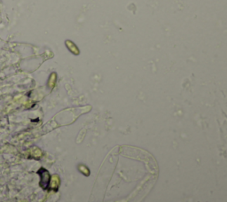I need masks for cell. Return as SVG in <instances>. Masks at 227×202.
I'll return each instance as SVG.
<instances>
[{
  "label": "cell",
  "mask_w": 227,
  "mask_h": 202,
  "mask_svg": "<svg viewBox=\"0 0 227 202\" xmlns=\"http://www.w3.org/2000/svg\"><path fill=\"white\" fill-rule=\"evenodd\" d=\"M37 174L40 175V186L44 190H47L50 187V182H51V175L47 169L44 168H40L37 170Z\"/></svg>",
  "instance_id": "obj_1"
},
{
  "label": "cell",
  "mask_w": 227,
  "mask_h": 202,
  "mask_svg": "<svg viewBox=\"0 0 227 202\" xmlns=\"http://www.w3.org/2000/svg\"><path fill=\"white\" fill-rule=\"evenodd\" d=\"M60 177L57 175H53L51 178V182H50V186L53 191H58L59 186H60Z\"/></svg>",
  "instance_id": "obj_2"
},
{
  "label": "cell",
  "mask_w": 227,
  "mask_h": 202,
  "mask_svg": "<svg viewBox=\"0 0 227 202\" xmlns=\"http://www.w3.org/2000/svg\"><path fill=\"white\" fill-rule=\"evenodd\" d=\"M30 154H31V157L34 158V159H38L42 156V152L39 148L37 147H34L31 149L30 151Z\"/></svg>",
  "instance_id": "obj_3"
},
{
  "label": "cell",
  "mask_w": 227,
  "mask_h": 202,
  "mask_svg": "<svg viewBox=\"0 0 227 202\" xmlns=\"http://www.w3.org/2000/svg\"><path fill=\"white\" fill-rule=\"evenodd\" d=\"M78 168H79V170H80L84 175H88L90 174V171L88 170V168H87L85 166H82V165H81V166H79V167H78Z\"/></svg>",
  "instance_id": "obj_4"
}]
</instances>
